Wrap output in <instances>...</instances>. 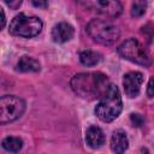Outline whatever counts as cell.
Segmentation results:
<instances>
[{
    "label": "cell",
    "mask_w": 154,
    "mask_h": 154,
    "mask_svg": "<svg viewBox=\"0 0 154 154\" xmlns=\"http://www.w3.org/2000/svg\"><path fill=\"white\" fill-rule=\"evenodd\" d=\"M10 32L22 37H34L42 30V22L35 16H26L24 13L17 14L10 23Z\"/></svg>",
    "instance_id": "obj_4"
},
{
    "label": "cell",
    "mask_w": 154,
    "mask_h": 154,
    "mask_svg": "<svg viewBox=\"0 0 154 154\" xmlns=\"http://www.w3.org/2000/svg\"><path fill=\"white\" fill-rule=\"evenodd\" d=\"M32 5L36 6V7L46 8V7L48 6V2H47V1H36V0H34V1H32Z\"/></svg>",
    "instance_id": "obj_18"
},
{
    "label": "cell",
    "mask_w": 154,
    "mask_h": 154,
    "mask_svg": "<svg viewBox=\"0 0 154 154\" xmlns=\"http://www.w3.org/2000/svg\"><path fill=\"white\" fill-rule=\"evenodd\" d=\"M143 82V76L141 72L131 71L124 75L123 78V87L125 90V94L129 97H136L140 94L141 84Z\"/></svg>",
    "instance_id": "obj_8"
},
{
    "label": "cell",
    "mask_w": 154,
    "mask_h": 154,
    "mask_svg": "<svg viewBox=\"0 0 154 154\" xmlns=\"http://www.w3.org/2000/svg\"><path fill=\"white\" fill-rule=\"evenodd\" d=\"M25 111L23 99L14 95H5L0 99V123L7 124L18 119Z\"/></svg>",
    "instance_id": "obj_6"
},
{
    "label": "cell",
    "mask_w": 154,
    "mask_h": 154,
    "mask_svg": "<svg viewBox=\"0 0 154 154\" xmlns=\"http://www.w3.org/2000/svg\"><path fill=\"white\" fill-rule=\"evenodd\" d=\"M73 32H75V30H73L72 25H70L66 22H61V23H58L53 26L52 38H53L54 42L64 43V42H67L72 38Z\"/></svg>",
    "instance_id": "obj_9"
},
{
    "label": "cell",
    "mask_w": 154,
    "mask_h": 154,
    "mask_svg": "<svg viewBox=\"0 0 154 154\" xmlns=\"http://www.w3.org/2000/svg\"><path fill=\"white\" fill-rule=\"evenodd\" d=\"M87 32L97 43L112 45L119 38V29L109 20L91 19L87 25Z\"/></svg>",
    "instance_id": "obj_3"
},
{
    "label": "cell",
    "mask_w": 154,
    "mask_h": 154,
    "mask_svg": "<svg viewBox=\"0 0 154 154\" xmlns=\"http://www.w3.org/2000/svg\"><path fill=\"white\" fill-rule=\"evenodd\" d=\"M85 141H87V144L90 148H94V149L100 148L105 143L103 131L96 125L89 126L87 129V132H85Z\"/></svg>",
    "instance_id": "obj_10"
},
{
    "label": "cell",
    "mask_w": 154,
    "mask_h": 154,
    "mask_svg": "<svg viewBox=\"0 0 154 154\" xmlns=\"http://www.w3.org/2000/svg\"><path fill=\"white\" fill-rule=\"evenodd\" d=\"M147 8V2L146 1H135L132 2L131 6V14L134 17H141Z\"/></svg>",
    "instance_id": "obj_15"
},
{
    "label": "cell",
    "mask_w": 154,
    "mask_h": 154,
    "mask_svg": "<svg viewBox=\"0 0 154 154\" xmlns=\"http://www.w3.org/2000/svg\"><path fill=\"white\" fill-rule=\"evenodd\" d=\"M130 118H131V122H132V124H134L135 126H141V125L143 124V122H144L143 117L140 116V114H131Z\"/></svg>",
    "instance_id": "obj_16"
},
{
    "label": "cell",
    "mask_w": 154,
    "mask_h": 154,
    "mask_svg": "<svg viewBox=\"0 0 154 154\" xmlns=\"http://www.w3.org/2000/svg\"><path fill=\"white\" fill-rule=\"evenodd\" d=\"M79 4L85 8L107 18H116L123 12V6L119 1L94 0V1H81Z\"/></svg>",
    "instance_id": "obj_7"
},
{
    "label": "cell",
    "mask_w": 154,
    "mask_h": 154,
    "mask_svg": "<svg viewBox=\"0 0 154 154\" xmlns=\"http://www.w3.org/2000/svg\"><path fill=\"white\" fill-rule=\"evenodd\" d=\"M129 147V141L125 131L116 130L111 138V148L116 154H123Z\"/></svg>",
    "instance_id": "obj_11"
},
{
    "label": "cell",
    "mask_w": 154,
    "mask_h": 154,
    "mask_svg": "<svg viewBox=\"0 0 154 154\" xmlns=\"http://www.w3.org/2000/svg\"><path fill=\"white\" fill-rule=\"evenodd\" d=\"M147 95H148L149 97H154V76H152L150 79H149V82H148Z\"/></svg>",
    "instance_id": "obj_17"
},
{
    "label": "cell",
    "mask_w": 154,
    "mask_h": 154,
    "mask_svg": "<svg viewBox=\"0 0 154 154\" xmlns=\"http://www.w3.org/2000/svg\"><path fill=\"white\" fill-rule=\"evenodd\" d=\"M108 77L101 72H82L71 78L72 90L81 97L88 100H101L111 87Z\"/></svg>",
    "instance_id": "obj_1"
},
{
    "label": "cell",
    "mask_w": 154,
    "mask_h": 154,
    "mask_svg": "<svg viewBox=\"0 0 154 154\" xmlns=\"http://www.w3.org/2000/svg\"><path fill=\"white\" fill-rule=\"evenodd\" d=\"M123 109V101L117 85L111 84L106 95L100 100L95 107V114L105 123L114 120Z\"/></svg>",
    "instance_id": "obj_2"
},
{
    "label": "cell",
    "mask_w": 154,
    "mask_h": 154,
    "mask_svg": "<svg viewBox=\"0 0 154 154\" xmlns=\"http://www.w3.org/2000/svg\"><path fill=\"white\" fill-rule=\"evenodd\" d=\"M6 4H7L10 7H12V8H17L18 6H20L22 1H20V0H17V1H6Z\"/></svg>",
    "instance_id": "obj_19"
},
{
    "label": "cell",
    "mask_w": 154,
    "mask_h": 154,
    "mask_svg": "<svg viewBox=\"0 0 154 154\" xmlns=\"http://www.w3.org/2000/svg\"><path fill=\"white\" fill-rule=\"evenodd\" d=\"M17 69L22 72H37L40 71V63L31 58V57H28V55H23L18 64H17Z\"/></svg>",
    "instance_id": "obj_12"
},
{
    "label": "cell",
    "mask_w": 154,
    "mask_h": 154,
    "mask_svg": "<svg viewBox=\"0 0 154 154\" xmlns=\"http://www.w3.org/2000/svg\"><path fill=\"white\" fill-rule=\"evenodd\" d=\"M118 53L122 58L142 66H149L153 61L147 49L136 38H129L124 41L118 47Z\"/></svg>",
    "instance_id": "obj_5"
},
{
    "label": "cell",
    "mask_w": 154,
    "mask_h": 154,
    "mask_svg": "<svg viewBox=\"0 0 154 154\" xmlns=\"http://www.w3.org/2000/svg\"><path fill=\"white\" fill-rule=\"evenodd\" d=\"M79 60L85 66H94V65L99 64V61L101 60V55L97 52L85 49L79 53Z\"/></svg>",
    "instance_id": "obj_13"
},
{
    "label": "cell",
    "mask_w": 154,
    "mask_h": 154,
    "mask_svg": "<svg viewBox=\"0 0 154 154\" xmlns=\"http://www.w3.org/2000/svg\"><path fill=\"white\" fill-rule=\"evenodd\" d=\"M2 148L7 152H11V153H17L22 149L23 147V141L19 138V137H6L2 140Z\"/></svg>",
    "instance_id": "obj_14"
},
{
    "label": "cell",
    "mask_w": 154,
    "mask_h": 154,
    "mask_svg": "<svg viewBox=\"0 0 154 154\" xmlns=\"http://www.w3.org/2000/svg\"><path fill=\"white\" fill-rule=\"evenodd\" d=\"M0 13H1V28H4L5 26V13H4V10L0 7Z\"/></svg>",
    "instance_id": "obj_20"
}]
</instances>
